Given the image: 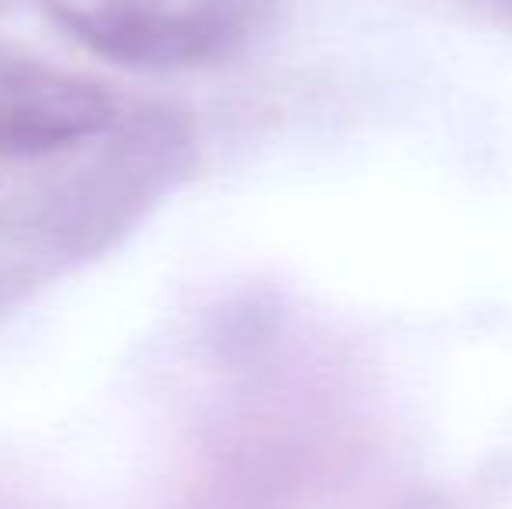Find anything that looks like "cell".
I'll list each match as a JSON object with an SVG mask.
<instances>
[{
  "mask_svg": "<svg viewBox=\"0 0 512 509\" xmlns=\"http://www.w3.org/2000/svg\"><path fill=\"white\" fill-rule=\"evenodd\" d=\"M276 0H42L77 46L129 70H196L234 56Z\"/></svg>",
  "mask_w": 512,
  "mask_h": 509,
  "instance_id": "obj_1",
  "label": "cell"
},
{
  "mask_svg": "<svg viewBox=\"0 0 512 509\" xmlns=\"http://www.w3.org/2000/svg\"><path fill=\"white\" fill-rule=\"evenodd\" d=\"M119 126L105 84L0 46V175L98 147Z\"/></svg>",
  "mask_w": 512,
  "mask_h": 509,
  "instance_id": "obj_2",
  "label": "cell"
}]
</instances>
